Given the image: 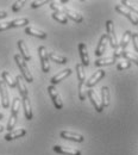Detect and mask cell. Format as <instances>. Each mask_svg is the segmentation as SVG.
I'll use <instances>...</instances> for the list:
<instances>
[{"label": "cell", "mask_w": 138, "mask_h": 155, "mask_svg": "<svg viewBox=\"0 0 138 155\" xmlns=\"http://www.w3.org/2000/svg\"><path fill=\"white\" fill-rule=\"evenodd\" d=\"M6 17H7V13H6L5 11H0V19L6 18Z\"/></svg>", "instance_id": "cell-39"}, {"label": "cell", "mask_w": 138, "mask_h": 155, "mask_svg": "<svg viewBox=\"0 0 138 155\" xmlns=\"http://www.w3.org/2000/svg\"><path fill=\"white\" fill-rule=\"evenodd\" d=\"M63 15L68 19H72L73 21H75V23H81L83 20V16L82 15H80V13L73 11V10H70V8H67V7H63Z\"/></svg>", "instance_id": "cell-10"}, {"label": "cell", "mask_w": 138, "mask_h": 155, "mask_svg": "<svg viewBox=\"0 0 138 155\" xmlns=\"http://www.w3.org/2000/svg\"><path fill=\"white\" fill-rule=\"evenodd\" d=\"M131 39H132V43H133V48H135V50L138 53V34L137 32H132Z\"/></svg>", "instance_id": "cell-36"}, {"label": "cell", "mask_w": 138, "mask_h": 155, "mask_svg": "<svg viewBox=\"0 0 138 155\" xmlns=\"http://www.w3.org/2000/svg\"><path fill=\"white\" fill-rule=\"evenodd\" d=\"M17 44H18V49H19V51H20V56L23 58V60H24V61H30V60H31V55H30L29 48H27V45L25 44V42H24L23 39H19Z\"/></svg>", "instance_id": "cell-15"}, {"label": "cell", "mask_w": 138, "mask_h": 155, "mask_svg": "<svg viewBox=\"0 0 138 155\" xmlns=\"http://www.w3.org/2000/svg\"><path fill=\"white\" fill-rule=\"evenodd\" d=\"M17 118H18L17 115H12V114H11L10 119H8V123H7V127H6V129H7L8 131H12V130L14 129L16 123H17Z\"/></svg>", "instance_id": "cell-30"}, {"label": "cell", "mask_w": 138, "mask_h": 155, "mask_svg": "<svg viewBox=\"0 0 138 155\" xmlns=\"http://www.w3.org/2000/svg\"><path fill=\"white\" fill-rule=\"evenodd\" d=\"M50 8L54 11V12H59V13H63V7L59 6L56 2H50Z\"/></svg>", "instance_id": "cell-35"}, {"label": "cell", "mask_w": 138, "mask_h": 155, "mask_svg": "<svg viewBox=\"0 0 138 155\" xmlns=\"http://www.w3.org/2000/svg\"><path fill=\"white\" fill-rule=\"evenodd\" d=\"M25 34H26V35H30V36H35V37L40 38V39L47 38V34H45L44 31H40V30L34 28V26H26V28H25Z\"/></svg>", "instance_id": "cell-17"}, {"label": "cell", "mask_w": 138, "mask_h": 155, "mask_svg": "<svg viewBox=\"0 0 138 155\" xmlns=\"http://www.w3.org/2000/svg\"><path fill=\"white\" fill-rule=\"evenodd\" d=\"M123 51H124V50H123V49H121V48L118 45V47L116 48L114 53H113V58H116V60H117V58H121V56H123Z\"/></svg>", "instance_id": "cell-38"}, {"label": "cell", "mask_w": 138, "mask_h": 155, "mask_svg": "<svg viewBox=\"0 0 138 155\" xmlns=\"http://www.w3.org/2000/svg\"><path fill=\"white\" fill-rule=\"evenodd\" d=\"M121 5L124 6V7H126L129 11H131L133 15H138V7L137 6H135V5H132V4H130L129 1H126V0H123L121 1Z\"/></svg>", "instance_id": "cell-31"}, {"label": "cell", "mask_w": 138, "mask_h": 155, "mask_svg": "<svg viewBox=\"0 0 138 155\" xmlns=\"http://www.w3.org/2000/svg\"><path fill=\"white\" fill-rule=\"evenodd\" d=\"M25 5V1H16L13 5H12V11L13 12H18L19 10H21Z\"/></svg>", "instance_id": "cell-33"}, {"label": "cell", "mask_w": 138, "mask_h": 155, "mask_svg": "<svg viewBox=\"0 0 138 155\" xmlns=\"http://www.w3.org/2000/svg\"><path fill=\"white\" fill-rule=\"evenodd\" d=\"M108 43V39H107V35L106 34H104L100 39H99V43H98V47H97V49H95V55L100 58V56H102V54L105 53V49H106V44Z\"/></svg>", "instance_id": "cell-16"}, {"label": "cell", "mask_w": 138, "mask_h": 155, "mask_svg": "<svg viewBox=\"0 0 138 155\" xmlns=\"http://www.w3.org/2000/svg\"><path fill=\"white\" fill-rule=\"evenodd\" d=\"M48 92H49L50 98H51V100H53V103H54L55 109H56V110H61V109L63 107V101H62V99L59 97L56 87L53 86V85H50V86L48 87Z\"/></svg>", "instance_id": "cell-4"}, {"label": "cell", "mask_w": 138, "mask_h": 155, "mask_svg": "<svg viewBox=\"0 0 138 155\" xmlns=\"http://www.w3.org/2000/svg\"><path fill=\"white\" fill-rule=\"evenodd\" d=\"M38 54H40L42 71L44 73H49V71H50V62H49V53H47V48L40 45V48H38Z\"/></svg>", "instance_id": "cell-3"}, {"label": "cell", "mask_w": 138, "mask_h": 155, "mask_svg": "<svg viewBox=\"0 0 138 155\" xmlns=\"http://www.w3.org/2000/svg\"><path fill=\"white\" fill-rule=\"evenodd\" d=\"M70 74H72V69H70V68L63 69L62 72H59V74H56V75H54V77L51 78V80H50V81H51V85H53V86L57 85L61 81H63L64 79H67Z\"/></svg>", "instance_id": "cell-11"}, {"label": "cell", "mask_w": 138, "mask_h": 155, "mask_svg": "<svg viewBox=\"0 0 138 155\" xmlns=\"http://www.w3.org/2000/svg\"><path fill=\"white\" fill-rule=\"evenodd\" d=\"M12 29L11 26V21H7V23H0V32L1 31H6V30H10Z\"/></svg>", "instance_id": "cell-37"}, {"label": "cell", "mask_w": 138, "mask_h": 155, "mask_svg": "<svg viewBox=\"0 0 138 155\" xmlns=\"http://www.w3.org/2000/svg\"><path fill=\"white\" fill-rule=\"evenodd\" d=\"M14 61H16L17 66L19 67L23 79H24L26 82H30V84L34 82V77H32V74H31V72H30V69H29L26 62L23 60V58L20 56L19 54H16V55H14Z\"/></svg>", "instance_id": "cell-1"}, {"label": "cell", "mask_w": 138, "mask_h": 155, "mask_svg": "<svg viewBox=\"0 0 138 155\" xmlns=\"http://www.w3.org/2000/svg\"><path fill=\"white\" fill-rule=\"evenodd\" d=\"M20 105H21L20 99L16 97L14 99H13V101H12V106H11V114H12V115H17V116H18Z\"/></svg>", "instance_id": "cell-28"}, {"label": "cell", "mask_w": 138, "mask_h": 155, "mask_svg": "<svg viewBox=\"0 0 138 155\" xmlns=\"http://www.w3.org/2000/svg\"><path fill=\"white\" fill-rule=\"evenodd\" d=\"M87 96L89 98L92 105L94 106L95 111H97V112H102V111H104V107H102V104H101V99L99 98V96L97 94V92H95L94 90L89 88V90L87 91Z\"/></svg>", "instance_id": "cell-5"}, {"label": "cell", "mask_w": 138, "mask_h": 155, "mask_svg": "<svg viewBox=\"0 0 138 155\" xmlns=\"http://www.w3.org/2000/svg\"><path fill=\"white\" fill-rule=\"evenodd\" d=\"M131 36H132V31L126 30V31L124 32V35H123V37H121V41H120V44H119V47H120L123 50H125V48L129 45Z\"/></svg>", "instance_id": "cell-23"}, {"label": "cell", "mask_w": 138, "mask_h": 155, "mask_svg": "<svg viewBox=\"0 0 138 155\" xmlns=\"http://www.w3.org/2000/svg\"><path fill=\"white\" fill-rule=\"evenodd\" d=\"M16 82H17V87H18V91H19L21 98H26L29 92H27V88L25 86V82H24V79L21 75H18L16 77Z\"/></svg>", "instance_id": "cell-20"}, {"label": "cell", "mask_w": 138, "mask_h": 155, "mask_svg": "<svg viewBox=\"0 0 138 155\" xmlns=\"http://www.w3.org/2000/svg\"><path fill=\"white\" fill-rule=\"evenodd\" d=\"M48 4V0H40V1H32L31 2V8H38L40 6Z\"/></svg>", "instance_id": "cell-34"}, {"label": "cell", "mask_w": 138, "mask_h": 155, "mask_svg": "<svg viewBox=\"0 0 138 155\" xmlns=\"http://www.w3.org/2000/svg\"><path fill=\"white\" fill-rule=\"evenodd\" d=\"M1 77H2V80H4V82L6 84V85H8L10 87H16L17 86V82H16V78H13L8 72H6V71H4L2 73H1Z\"/></svg>", "instance_id": "cell-22"}, {"label": "cell", "mask_w": 138, "mask_h": 155, "mask_svg": "<svg viewBox=\"0 0 138 155\" xmlns=\"http://www.w3.org/2000/svg\"><path fill=\"white\" fill-rule=\"evenodd\" d=\"M30 23V20L27 18H18L11 21V26L12 28H20V26H26Z\"/></svg>", "instance_id": "cell-26"}, {"label": "cell", "mask_w": 138, "mask_h": 155, "mask_svg": "<svg viewBox=\"0 0 138 155\" xmlns=\"http://www.w3.org/2000/svg\"><path fill=\"white\" fill-rule=\"evenodd\" d=\"M21 104H23V109H24V115H25V118H26L27 120H31V119H32V117H34V114H32L31 101H30L29 97L23 98Z\"/></svg>", "instance_id": "cell-14"}, {"label": "cell", "mask_w": 138, "mask_h": 155, "mask_svg": "<svg viewBox=\"0 0 138 155\" xmlns=\"http://www.w3.org/2000/svg\"><path fill=\"white\" fill-rule=\"evenodd\" d=\"M59 136L64 140H69V141H74V142H78V143H81L85 141L83 136L80 135V134H76V133H72V131H62Z\"/></svg>", "instance_id": "cell-13"}, {"label": "cell", "mask_w": 138, "mask_h": 155, "mask_svg": "<svg viewBox=\"0 0 138 155\" xmlns=\"http://www.w3.org/2000/svg\"><path fill=\"white\" fill-rule=\"evenodd\" d=\"M104 77H105V71L99 69V71H97L95 73H93L92 77L88 79V81L86 82V86H87L88 88H92V87L95 86V85H97Z\"/></svg>", "instance_id": "cell-8"}, {"label": "cell", "mask_w": 138, "mask_h": 155, "mask_svg": "<svg viewBox=\"0 0 138 155\" xmlns=\"http://www.w3.org/2000/svg\"><path fill=\"white\" fill-rule=\"evenodd\" d=\"M51 17H53V19H55L56 21H59L61 24H67L68 23V18L63 15V13H59V12H54L53 15H51Z\"/></svg>", "instance_id": "cell-29"}, {"label": "cell", "mask_w": 138, "mask_h": 155, "mask_svg": "<svg viewBox=\"0 0 138 155\" xmlns=\"http://www.w3.org/2000/svg\"><path fill=\"white\" fill-rule=\"evenodd\" d=\"M116 11L119 12L120 15H123L124 17H126L133 25H138V17L136 15H133L131 11H129L126 7H124L123 5H116Z\"/></svg>", "instance_id": "cell-6"}, {"label": "cell", "mask_w": 138, "mask_h": 155, "mask_svg": "<svg viewBox=\"0 0 138 155\" xmlns=\"http://www.w3.org/2000/svg\"><path fill=\"white\" fill-rule=\"evenodd\" d=\"M111 103V94H110V88L107 86H104L101 88V104L102 107H107L110 106Z\"/></svg>", "instance_id": "cell-18"}, {"label": "cell", "mask_w": 138, "mask_h": 155, "mask_svg": "<svg viewBox=\"0 0 138 155\" xmlns=\"http://www.w3.org/2000/svg\"><path fill=\"white\" fill-rule=\"evenodd\" d=\"M106 35H107V39L108 43L111 44L112 48H117L119 45L118 39H117V35H116V30H114V24L112 20H107L106 21Z\"/></svg>", "instance_id": "cell-2"}, {"label": "cell", "mask_w": 138, "mask_h": 155, "mask_svg": "<svg viewBox=\"0 0 138 155\" xmlns=\"http://www.w3.org/2000/svg\"><path fill=\"white\" fill-rule=\"evenodd\" d=\"M26 135V130L25 129H17V130H12V131H10L8 134H6L5 135V140L6 141H12V140H16V138H20V137H23V136Z\"/></svg>", "instance_id": "cell-19"}, {"label": "cell", "mask_w": 138, "mask_h": 155, "mask_svg": "<svg viewBox=\"0 0 138 155\" xmlns=\"http://www.w3.org/2000/svg\"><path fill=\"white\" fill-rule=\"evenodd\" d=\"M130 67H131V62H129V61H120L117 64L118 71H125V69H129Z\"/></svg>", "instance_id": "cell-32"}, {"label": "cell", "mask_w": 138, "mask_h": 155, "mask_svg": "<svg viewBox=\"0 0 138 155\" xmlns=\"http://www.w3.org/2000/svg\"><path fill=\"white\" fill-rule=\"evenodd\" d=\"M49 60H51L59 64H66L68 62V58L62 56V55H59L56 53H49Z\"/></svg>", "instance_id": "cell-24"}, {"label": "cell", "mask_w": 138, "mask_h": 155, "mask_svg": "<svg viewBox=\"0 0 138 155\" xmlns=\"http://www.w3.org/2000/svg\"><path fill=\"white\" fill-rule=\"evenodd\" d=\"M54 152L63 155H81V152L75 148H68V147H61V146H54Z\"/></svg>", "instance_id": "cell-12"}, {"label": "cell", "mask_w": 138, "mask_h": 155, "mask_svg": "<svg viewBox=\"0 0 138 155\" xmlns=\"http://www.w3.org/2000/svg\"><path fill=\"white\" fill-rule=\"evenodd\" d=\"M116 58L113 56H107V58H100L95 61V66L97 67H104V66H111L113 63H116Z\"/></svg>", "instance_id": "cell-21"}, {"label": "cell", "mask_w": 138, "mask_h": 155, "mask_svg": "<svg viewBox=\"0 0 138 155\" xmlns=\"http://www.w3.org/2000/svg\"><path fill=\"white\" fill-rule=\"evenodd\" d=\"M79 53L80 58H81V64L83 67L89 66V56H88V51H87V47L85 43H79Z\"/></svg>", "instance_id": "cell-9"}, {"label": "cell", "mask_w": 138, "mask_h": 155, "mask_svg": "<svg viewBox=\"0 0 138 155\" xmlns=\"http://www.w3.org/2000/svg\"><path fill=\"white\" fill-rule=\"evenodd\" d=\"M2 118H4V115H2L1 112H0V119H2Z\"/></svg>", "instance_id": "cell-41"}, {"label": "cell", "mask_w": 138, "mask_h": 155, "mask_svg": "<svg viewBox=\"0 0 138 155\" xmlns=\"http://www.w3.org/2000/svg\"><path fill=\"white\" fill-rule=\"evenodd\" d=\"M0 97H1V105L4 109H7L10 106V97H8V91L6 87V84L4 80L0 81Z\"/></svg>", "instance_id": "cell-7"}, {"label": "cell", "mask_w": 138, "mask_h": 155, "mask_svg": "<svg viewBox=\"0 0 138 155\" xmlns=\"http://www.w3.org/2000/svg\"><path fill=\"white\" fill-rule=\"evenodd\" d=\"M76 73H78V79H79V86H82L83 82L86 81V73H85L83 66L81 63L76 64Z\"/></svg>", "instance_id": "cell-25"}, {"label": "cell", "mask_w": 138, "mask_h": 155, "mask_svg": "<svg viewBox=\"0 0 138 155\" xmlns=\"http://www.w3.org/2000/svg\"><path fill=\"white\" fill-rule=\"evenodd\" d=\"M2 130H4V127H2V125H0V133H1Z\"/></svg>", "instance_id": "cell-40"}, {"label": "cell", "mask_w": 138, "mask_h": 155, "mask_svg": "<svg viewBox=\"0 0 138 155\" xmlns=\"http://www.w3.org/2000/svg\"><path fill=\"white\" fill-rule=\"evenodd\" d=\"M123 58H126V61H129V62H133V63H136V64L138 66V55H136V54L124 50V51H123Z\"/></svg>", "instance_id": "cell-27"}]
</instances>
